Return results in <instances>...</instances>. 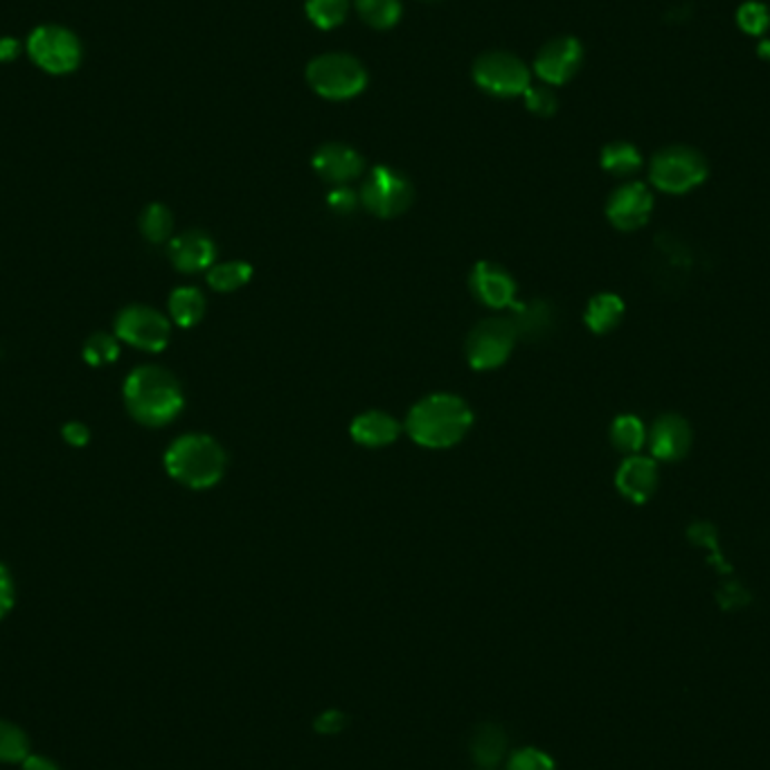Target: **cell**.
<instances>
[{"instance_id":"6da1fadb","label":"cell","mask_w":770,"mask_h":770,"mask_svg":"<svg viewBox=\"0 0 770 770\" xmlns=\"http://www.w3.org/2000/svg\"><path fill=\"white\" fill-rule=\"evenodd\" d=\"M474 423V412L462 397L437 392L412 406L406 419L410 439L426 449H449L462 442Z\"/></svg>"},{"instance_id":"7a4b0ae2","label":"cell","mask_w":770,"mask_h":770,"mask_svg":"<svg viewBox=\"0 0 770 770\" xmlns=\"http://www.w3.org/2000/svg\"><path fill=\"white\" fill-rule=\"evenodd\" d=\"M129 412L147 426H165L183 410V390L174 374L156 365L134 370L125 381Z\"/></svg>"},{"instance_id":"3957f363","label":"cell","mask_w":770,"mask_h":770,"mask_svg":"<svg viewBox=\"0 0 770 770\" xmlns=\"http://www.w3.org/2000/svg\"><path fill=\"white\" fill-rule=\"evenodd\" d=\"M226 451L209 435H183L167 449V474L189 489L214 487L226 474Z\"/></svg>"},{"instance_id":"277c9868","label":"cell","mask_w":770,"mask_h":770,"mask_svg":"<svg viewBox=\"0 0 770 770\" xmlns=\"http://www.w3.org/2000/svg\"><path fill=\"white\" fill-rule=\"evenodd\" d=\"M710 169L701 152L674 145L657 152L649 165V181L655 189L665 194H688L705 183Z\"/></svg>"},{"instance_id":"5b68a950","label":"cell","mask_w":770,"mask_h":770,"mask_svg":"<svg viewBox=\"0 0 770 770\" xmlns=\"http://www.w3.org/2000/svg\"><path fill=\"white\" fill-rule=\"evenodd\" d=\"M309 86L326 99H352L368 86L363 64L350 55L329 52L315 57L306 68Z\"/></svg>"},{"instance_id":"8992f818","label":"cell","mask_w":770,"mask_h":770,"mask_svg":"<svg viewBox=\"0 0 770 770\" xmlns=\"http://www.w3.org/2000/svg\"><path fill=\"white\" fill-rule=\"evenodd\" d=\"M516 329L509 318H487L471 329L467 339V361L474 370L500 368L514 350Z\"/></svg>"},{"instance_id":"52a82bcc","label":"cell","mask_w":770,"mask_h":770,"mask_svg":"<svg viewBox=\"0 0 770 770\" xmlns=\"http://www.w3.org/2000/svg\"><path fill=\"white\" fill-rule=\"evenodd\" d=\"M28 52L32 61L50 75L72 72L81 64L79 39L61 26L37 28L28 39Z\"/></svg>"},{"instance_id":"ba28073f","label":"cell","mask_w":770,"mask_h":770,"mask_svg":"<svg viewBox=\"0 0 770 770\" xmlns=\"http://www.w3.org/2000/svg\"><path fill=\"white\" fill-rule=\"evenodd\" d=\"M412 196L415 192L410 181L390 167H374L361 189V203L381 218L403 214L410 207Z\"/></svg>"},{"instance_id":"9c48e42d","label":"cell","mask_w":770,"mask_h":770,"mask_svg":"<svg viewBox=\"0 0 770 770\" xmlns=\"http://www.w3.org/2000/svg\"><path fill=\"white\" fill-rule=\"evenodd\" d=\"M116 334L125 343L145 350V352H163L169 343L172 326L169 320L152 306L134 304L120 311L116 320Z\"/></svg>"},{"instance_id":"30bf717a","label":"cell","mask_w":770,"mask_h":770,"mask_svg":"<svg viewBox=\"0 0 770 770\" xmlns=\"http://www.w3.org/2000/svg\"><path fill=\"white\" fill-rule=\"evenodd\" d=\"M476 84L496 97H516L529 88L527 66L509 52H487L474 66Z\"/></svg>"},{"instance_id":"8fae6325","label":"cell","mask_w":770,"mask_h":770,"mask_svg":"<svg viewBox=\"0 0 770 770\" xmlns=\"http://www.w3.org/2000/svg\"><path fill=\"white\" fill-rule=\"evenodd\" d=\"M694 442L692 426L676 412L660 415L646 432L649 456L655 462H679L683 460Z\"/></svg>"},{"instance_id":"7c38bea8","label":"cell","mask_w":770,"mask_h":770,"mask_svg":"<svg viewBox=\"0 0 770 770\" xmlns=\"http://www.w3.org/2000/svg\"><path fill=\"white\" fill-rule=\"evenodd\" d=\"M651 212L653 194L644 183H626L617 187L606 203L608 222L622 233H633L646 226Z\"/></svg>"},{"instance_id":"4fadbf2b","label":"cell","mask_w":770,"mask_h":770,"mask_svg":"<svg viewBox=\"0 0 770 770\" xmlns=\"http://www.w3.org/2000/svg\"><path fill=\"white\" fill-rule=\"evenodd\" d=\"M582 61H584L582 43L573 37H559L540 48L534 61V70L545 84L562 86L577 75Z\"/></svg>"},{"instance_id":"5bb4252c","label":"cell","mask_w":770,"mask_h":770,"mask_svg":"<svg viewBox=\"0 0 770 770\" xmlns=\"http://www.w3.org/2000/svg\"><path fill=\"white\" fill-rule=\"evenodd\" d=\"M474 295L491 309H514L516 282L514 277L494 262H478L469 277Z\"/></svg>"},{"instance_id":"9a60e30c","label":"cell","mask_w":770,"mask_h":770,"mask_svg":"<svg viewBox=\"0 0 770 770\" xmlns=\"http://www.w3.org/2000/svg\"><path fill=\"white\" fill-rule=\"evenodd\" d=\"M657 462L651 456H626L615 474L617 491L635 503L644 505L657 489Z\"/></svg>"},{"instance_id":"2e32d148","label":"cell","mask_w":770,"mask_h":770,"mask_svg":"<svg viewBox=\"0 0 770 770\" xmlns=\"http://www.w3.org/2000/svg\"><path fill=\"white\" fill-rule=\"evenodd\" d=\"M313 169L326 183L345 185V183H350L363 174L365 160L357 149H352L348 145L329 143L315 152Z\"/></svg>"},{"instance_id":"e0dca14e","label":"cell","mask_w":770,"mask_h":770,"mask_svg":"<svg viewBox=\"0 0 770 770\" xmlns=\"http://www.w3.org/2000/svg\"><path fill=\"white\" fill-rule=\"evenodd\" d=\"M214 257H216V246L201 231L183 233L181 237L169 242V260L183 273L205 271L214 264Z\"/></svg>"},{"instance_id":"ac0fdd59","label":"cell","mask_w":770,"mask_h":770,"mask_svg":"<svg viewBox=\"0 0 770 770\" xmlns=\"http://www.w3.org/2000/svg\"><path fill=\"white\" fill-rule=\"evenodd\" d=\"M399 432H401L399 421L392 415L381 412V410H368L352 421V437L361 447H368V449H381V447L392 445L399 437Z\"/></svg>"},{"instance_id":"d6986e66","label":"cell","mask_w":770,"mask_h":770,"mask_svg":"<svg viewBox=\"0 0 770 770\" xmlns=\"http://www.w3.org/2000/svg\"><path fill=\"white\" fill-rule=\"evenodd\" d=\"M514 318L511 324L516 329V337H523V339H538L543 337L545 332H549L553 329V309H549L547 302L543 300H534L529 304H514Z\"/></svg>"},{"instance_id":"ffe728a7","label":"cell","mask_w":770,"mask_h":770,"mask_svg":"<svg viewBox=\"0 0 770 770\" xmlns=\"http://www.w3.org/2000/svg\"><path fill=\"white\" fill-rule=\"evenodd\" d=\"M624 300L615 293H597L584 313V320L588 324L591 332L595 334H608L622 322L624 318Z\"/></svg>"},{"instance_id":"44dd1931","label":"cell","mask_w":770,"mask_h":770,"mask_svg":"<svg viewBox=\"0 0 770 770\" xmlns=\"http://www.w3.org/2000/svg\"><path fill=\"white\" fill-rule=\"evenodd\" d=\"M646 432L637 415H620L611 423V442L624 456H637L646 447Z\"/></svg>"},{"instance_id":"7402d4cb","label":"cell","mask_w":770,"mask_h":770,"mask_svg":"<svg viewBox=\"0 0 770 770\" xmlns=\"http://www.w3.org/2000/svg\"><path fill=\"white\" fill-rule=\"evenodd\" d=\"M169 313L178 326H194L205 315V298L194 286H181L169 295Z\"/></svg>"},{"instance_id":"603a6c76","label":"cell","mask_w":770,"mask_h":770,"mask_svg":"<svg viewBox=\"0 0 770 770\" xmlns=\"http://www.w3.org/2000/svg\"><path fill=\"white\" fill-rule=\"evenodd\" d=\"M507 750V737L498 725H480L471 739V754L480 766H496Z\"/></svg>"},{"instance_id":"cb8c5ba5","label":"cell","mask_w":770,"mask_h":770,"mask_svg":"<svg viewBox=\"0 0 770 770\" xmlns=\"http://www.w3.org/2000/svg\"><path fill=\"white\" fill-rule=\"evenodd\" d=\"M253 277V266L246 262H224L209 269L207 284L218 293H233L246 286Z\"/></svg>"},{"instance_id":"d4e9b609","label":"cell","mask_w":770,"mask_h":770,"mask_svg":"<svg viewBox=\"0 0 770 770\" xmlns=\"http://www.w3.org/2000/svg\"><path fill=\"white\" fill-rule=\"evenodd\" d=\"M602 167L613 176H633L642 167V156L631 143H611L602 152Z\"/></svg>"},{"instance_id":"484cf974","label":"cell","mask_w":770,"mask_h":770,"mask_svg":"<svg viewBox=\"0 0 770 770\" xmlns=\"http://www.w3.org/2000/svg\"><path fill=\"white\" fill-rule=\"evenodd\" d=\"M357 10L374 30H390L401 19L399 0H357Z\"/></svg>"},{"instance_id":"4316f807","label":"cell","mask_w":770,"mask_h":770,"mask_svg":"<svg viewBox=\"0 0 770 770\" xmlns=\"http://www.w3.org/2000/svg\"><path fill=\"white\" fill-rule=\"evenodd\" d=\"M30 757V741L26 732L0 719V763H23Z\"/></svg>"},{"instance_id":"83f0119b","label":"cell","mask_w":770,"mask_h":770,"mask_svg":"<svg viewBox=\"0 0 770 770\" xmlns=\"http://www.w3.org/2000/svg\"><path fill=\"white\" fill-rule=\"evenodd\" d=\"M348 10L350 0H306L309 19L322 30L339 28L345 21Z\"/></svg>"},{"instance_id":"f1b7e54d","label":"cell","mask_w":770,"mask_h":770,"mask_svg":"<svg viewBox=\"0 0 770 770\" xmlns=\"http://www.w3.org/2000/svg\"><path fill=\"white\" fill-rule=\"evenodd\" d=\"M140 228L152 244H163L172 235L174 216L163 203H152L140 216Z\"/></svg>"},{"instance_id":"f546056e","label":"cell","mask_w":770,"mask_h":770,"mask_svg":"<svg viewBox=\"0 0 770 770\" xmlns=\"http://www.w3.org/2000/svg\"><path fill=\"white\" fill-rule=\"evenodd\" d=\"M739 28L750 37H761L770 28V10L757 0H748L737 10Z\"/></svg>"},{"instance_id":"4dcf8cb0","label":"cell","mask_w":770,"mask_h":770,"mask_svg":"<svg viewBox=\"0 0 770 770\" xmlns=\"http://www.w3.org/2000/svg\"><path fill=\"white\" fill-rule=\"evenodd\" d=\"M120 354L118 341L108 334H92L86 345H84V359L86 363L99 368V365H108L114 363Z\"/></svg>"},{"instance_id":"1f68e13d","label":"cell","mask_w":770,"mask_h":770,"mask_svg":"<svg viewBox=\"0 0 770 770\" xmlns=\"http://www.w3.org/2000/svg\"><path fill=\"white\" fill-rule=\"evenodd\" d=\"M525 106L538 118H549L557 111V95L549 90L547 86H529L525 92Z\"/></svg>"},{"instance_id":"d6a6232c","label":"cell","mask_w":770,"mask_h":770,"mask_svg":"<svg viewBox=\"0 0 770 770\" xmlns=\"http://www.w3.org/2000/svg\"><path fill=\"white\" fill-rule=\"evenodd\" d=\"M507 770H557L553 757L538 748L516 750L507 763Z\"/></svg>"},{"instance_id":"836d02e7","label":"cell","mask_w":770,"mask_h":770,"mask_svg":"<svg viewBox=\"0 0 770 770\" xmlns=\"http://www.w3.org/2000/svg\"><path fill=\"white\" fill-rule=\"evenodd\" d=\"M359 198L361 196L357 192H352L345 185H339L337 189H332V192L326 194V205L332 207L337 214H352L357 209V205H359Z\"/></svg>"},{"instance_id":"e575fe53","label":"cell","mask_w":770,"mask_h":770,"mask_svg":"<svg viewBox=\"0 0 770 770\" xmlns=\"http://www.w3.org/2000/svg\"><path fill=\"white\" fill-rule=\"evenodd\" d=\"M345 714L343 712H339V710H326V712H322L318 719H315V723H313V728L320 732V734H339L343 728H345Z\"/></svg>"},{"instance_id":"d590c367","label":"cell","mask_w":770,"mask_h":770,"mask_svg":"<svg viewBox=\"0 0 770 770\" xmlns=\"http://www.w3.org/2000/svg\"><path fill=\"white\" fill-rule=\"evenodd\" d=\"M688 536H690L694 543L710 547L714 555H719V543H717L719 536H717V529H714L710 523H694V525H690Z\"/></svg>"},{"instance_id":"8d00e7d4","label":"cell","mask_w":770,"mask_h":770,"mask_svg":"<svg viewBox=\"0 0 770 770\" xmlns=\"http://www.w3.org/2000/svg\"><path fill=\"white\" fill-rule=\"evenodd\" d=\"M14 606V584L6 566H0V620H3Z\"/></svg>"},{"instance_id":"74e56055","label":"cell","mask_w":770,"mask_h":770,"mask_svg":"<svg viewBox=\"0 0 770 770\" xmlns=\"http://www.w3.org/2000/svg\"><path fill=\"white\" fill-rule=\"evenodd\" d=\"M64 437H66V442L72 445V447H84L88 439H90V430L79 423V421H70L64 426Z\"/></svg>"},{"instance_id":"f35d334b","label":"cell","mask_w":770,"mask_h":770,"mask_svg":"<svg viewBox=\"0 0 770 770\" xmlns=\"http://www.w3.org/2000/svg\"><path fill=\"white\" fill-rule=\"evenodd\" d=\"M21 43L12 37H3L0 39V61H14L19 57Z\"/></svg>"},{"instance_id":"ab89813d","label":"cell","mask_w":770,"mask_h":770,"mask_svg":"<svg viewBox=\"0 0 770 770\" xmlns=\"http://www.w3.org/2000/svg\"><path fill=\"white\" fill-rule=\"evenodd\" d=\"M23 770H59V766L52 763L50 759L41 757V754H30V757L23 761Z\"/></svg>"},{"instance_id":"60d3db41","label":"cell","mask_w":770,"mask_h":770,"mask_svg":"<svg viewBox=\"0 0 770 770\" xmlns=\"http://www.w3.org/2000/svg\"><path fill=\"white\" fill-rule=\"evenodd\" d=\"M759 57L761 59H770V41H761L759 43Z\"/></svg>"}]
</instances>
